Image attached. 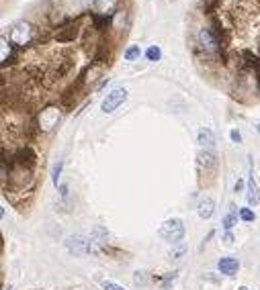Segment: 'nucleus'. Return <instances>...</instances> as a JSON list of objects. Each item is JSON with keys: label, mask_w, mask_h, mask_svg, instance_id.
I'll list each match as a JSON object with an SVG mask.
<instances>
[{"label": "nucleus", "mask_w": 260, "mask_h": 290, "mask_svg": "<svg viewBox=\"0 0 260 290\" xmlns=\"http://www.w3.org/2000/svg\"><path fill=\"white\" fill-rule=\"evenodd\" d=\"M35 35H37V29L29 23V21H17L11 27V33H8V41H11L15 47H19L23 51L25 47L33 45L35 43Z\"/></svg>", "instance_id": "f257e3e1"}, {"label": "nucleus", "mask_w": 260, "mask_h": 290, "mask_svg": "<svg viewBox=\"0 0 260 290\" xmlns=\"http://www.w3.org/2000/svg\"><path fill=\"white\" fill-rule=\"evenodd\" d=\"M62 108L52 104V106H45L41 113L37 115V131H41V133H49V131H54V129L59 125V121H62Z\"/></svg>", "instance_id": "f03ea898"}, {"label": "nucleus", "mask_w": 260, "mask_h": 290, "mask_svg": "<svg viewBox=\"0 0 260 290\" xmlns=\"http://www.w3.org/2000/svg\"><path fill=\"white\" fill-rule=\"evenodd\" d=\"M160 237L166 239L168 243L172 245H181L183 239H185V223L183 219H168L166 223H162V227H160Z\"/></svg>", "instance_id": "7ed1b4c3"}, {"label": "nucleus", "mask_w": 260, "mask_h": 290, "mask_svg": "<svg viewBox=\"0 0 260 290\" xmlns=\"http://www.w3.org/2000/svg\"><path fill=\"white\" fill-rule=\"evenodd\" d=\"M66 247L70 254L74 256H88V254H94V239L93 237H86L82 233H76V235H70L66 237Z\"/></svg>", "instance_id": "20e7f679"}, {"label": "nucleus", "mask_w": 260, "mask_h": 290, "mask_svg": "<svg viewBox=\"0 0 260 290\" xmlns=\"http://www.w3.org/2000/svg\"><path fill=\"white\" fill-rule=\"evenodd\" d=\"M197 170H199V176L203 174H211L215 176L217 170H219V157L213 149H201L197 155Z\"/></svg>", "instance_id": "39448f33"}, {"label": "nucleus", "mask_w": 260, "mask_h": 290, "mask_svg": "<svg viewBox=\"0 0 260 290\" xmlns=\"http://www.w3.org/2000/svg\"><path fill=\"white\" fill-rule=\"evenodd\" d=\"M127 101V90L125 88H115L113 92H109L103 101V111L105 113H115L119 106Z\"/></svg>", "instance_id": "423d86ee"}, {"label": "nucleus", "mask_w": 260, "mask_h": 290, "mask_svg": "<svg viewBox=\"0 0 260 290\" xmlns=\"http://www.w3.org/2000/svg\"><path fill=\"white\" fill-rule=\"evenodd\" d=\"M78 31H80V27H78L76 18H74V21L57 27L56 33H54V39H56V41H59V43H70V41H74V39H76Z\"/></svg>", "instance_id": "0eeeda50"}, {"label": "nucleus", "mask_w": 260, "mask_h": 290, "mask_svg": "<svg viewBox=\"0 0 260 290\" xmlns=\"http://www.w3.org/2000/svg\"><path fill=\"white\" fill-rule=\"evenodd\" d=\"M119 8H121V0H94L93 2V13L105 17H115Z\"/></svg>", "instance_id": "6e6552de"}, {"label": "nucleus", "mask_w": 260, "mask_h": 290, "mask_svg": "<svg viewBox=\"0 0 260 290\" xmlns=\"http://www.w3.org/2000/svg\"><path fill=\"white\" fill-rule=\"evenodd\" d=\"M217 268H219V272H222L223 276H236L238 270H240V259H238V257H232V256L219 257Z\"/></svg>", "instance_id": "1a4fd4ad"}, {"label": "nucleus", "mask_w": 260, "mask_h": 290, "mask_svg": "<svg viewBox=\"0 0 260 290\" xmlns=\"http://www.w3.org/2000/svg\"><path fill=\"white\" fill-rule=\"evenodd\" d=\"M91 17V23H93V29L98 33H105L109 29H113V17H105V15H96V13H88Z\"/></svg>", "instance_id": "9d476101"}, {"label": "nucleus", "mask_w": 260, "mask_h": 290, "mask_svg": "<svg viewBox=\"0 0 260 290\" xmlns=\"http://www.w3.org/2000/svg\"><path fill=\"white\" fill-rule=\"evenodd\" d=\"M246 198H248L250 206L260 205V188H258V182L254 180V176H250L248 182H246Z\"/></svg>", "instance_id": "9b49d317"}, {"label": "nucleus", "mask_w": 260, "mask_h": 290, "mask_svg": "<svg viewBox=\"0 0 260 290\" xmlns=\"http://www.w3.org/2000/svg\"><path fill=\"white\" fill-rule=\"evenodd\" d=\"M213 213H215V201H213V198L211 196L201 198L199 205H197V215L201 219H211Z\"/></svg>", "instance_id": "f8f14e48"}, {"label": "nucleus", "mask_w": 260, "mask_h": 290, "mask_svg": "<svg viewBox=\"0 0 260 290\" xmlns=\"http://www.w3.org/2000/svg\"><path fill=\"white\" fill-rule=\"evenodd\" d=\"M197 141H199V145H201V147H207V149H211V147H215L217 139H215V133L211 131V129H209V127H203V129H199Z\"/></svg>", "instance_id": "ddd939ff"}, {"label": "nucleus", "mask_w": 260, "mask_h": 290, "mask_svg": "<svg viewBox=\"0 0 260 290\" xmlns=\"http://www.w3.org/2000/svg\"><path fill=\"white\" fill-rule=\"evenodd\" d=\"M238 213L234 211V206H232V211H229L223 219H222V227L225 229V231H232V229H234V225H238Z\"/></svg>", "instance_id": "4468645a"}, {"label": "nucleus", "mask_w": 260, "mask_h": 290, "mask_svg": "<svg viewBox=\"0 0 260 290\" xmlns=\"http://www.w3.org/2000/svg\"><path fill=\"white\" fill-rule=\"evenodd\" d=\"M238 217L242 219L244 223H254L256 221V215L252 208H248V206H242V208H238Z\"/></svg>", "instance_id": "2eb2a0df"}, {"label": "nucleus", "mask_w": 260, "mask_h": 290, "mask_svg": "<svg viewBox=\"0 0 260 290\" xmlns=\"http://www.w3.org/2000/svg\"><path fill=\"white\" fill-rule=\"evenodd\" d=\"M139 55H142V51H139V45H129L125 51H123V57L127 59V62H135V59H139Z\"/></svg>", "instance_id": "dca6fc26"}, {"label": "nucleus", "mask_w": 260, "mask_h": 290, "mask_svg": "<svg viewBox=\"0 0 260 290\" xmlns=\"http://www.w3.org/2000/svg\"><path fill=\"white\" fill-rule=\"evenodd\" d=\"M146 57L149 59V62H158V59L162 57V51H160V47H158V45H152V47H148Z\"/></svg>", "instance_id": "f3484780"}, {"label": "nucleus", "mask_w": 260, "mask_h": 290, "mask_svg": "<svg viewBox=\"0 0 260 290\" xmlns=\"http://www.w3.org/2000/svg\"><path fill=\"white\" fill-rule=\"evenodd\" d=\"M185 254H186V245H185V243H181L176 249H172V252H170V256H172L174 259H181Z\"/></svg>", "instance_id": "a211bd4d"}, {"label": "nucleus", "mask_w": 260, "mask_h": 290, "mask_svg": "<svg viewBox=\"0 0 260 290\" xmlns=\"http://www.w3.org/2000/svg\"><path fill=\"white\" fill-rule=\"evenodd\" d=\"M103 288H105V290H127V288H123L121 284L111 282V280H103Z\"/></svg>", "instance_id": "6ab92c4d"}, {"label": "nucleus", "mask_w": 260, "mask_h": 290, "mask_svg": "<svg viewBox=\"0 0 260 290\" xmlns=\"http://www.w3.org/2000/svg\"><path fill=\"white\" fill-rule=\"evenodd\" d=\"M229 139H232L234 143H242V135H240L238 129H232V131H229Z\"/></svg>", "instance_id": "aec40b11"}, {"label": "nucleus", "mask_w": 260, "mask_h": 290, "mask_svg": "<svg viewBox=\"0 0 260 290\" xmlns=\"http://www.w3.org/2000/svg\"><path fill=\"white\" fill-rule=\"evenodd\" d=\"M62 168H64V164L59 162L56 168H54V184L57 186V180H59V174H62Z\"/></svg>", "instance_id": "412c9836"}, {"label": "nucleus", "mask_w": 260, "mask_h": 290, "mask_svg": "<svg viewBox=\"0 0 260 290\" xmlns=\"http://www.w3.org/2000/svg\"><path fill=\"white\" fill-rule=\"evenodd\" d=\"M133 280H135V284H146V272H135Z\"/></svg>", "instance_id": "4be33fe9"}, {"label": "nucleus", "mask_w": 260, "mask_h": 290, "mask_svg": "<svg viewBox=\"0 0 260 290\" xmlns=\"http://www.w3.org/2000/svg\"><path fill=\"white\" fill-rule=\"evenodd\" d=\"M223 241H225L227 245H232V243H234V233H232V231H225V233H223Z\"/></svg>", "instance_id": "5701e85b"}, {"label": "nucleus", "mask_w": 260, "mask_h": 290, "mask_svg": "<svg viewBox=\"0 0 260 290\" xmlns=\"http://www.w3.org/2000/svg\"><path fill=\"white\" fill-rule=\"evenodd\" d=\"M234 190H236V194H240L244 190V180H238V182L234 184Z\"/></svg>", "instance_id": "b1692460"}, {"label": "nucleus", "mask_w": 260, "mask_h": 290, "mask_svg": "<svg viewBox=\"0 0 260 290\" xmlns=\"http://www.w3.org/2000/svg\"><path fill=\"white\" fill-rule=\"evenodd\" d=\"M238 290H248V288H246V286H240V288H238Z\"/></svg>", "instance_id": "393cba45"}, {"label": "nucleus", "mask_w": 260, "mask_h": 290, "mask_svg": "<svg viewBox=\"0 0 260 290\" xmlns=\"http://www.w3.org/2000/svg\"><path fill=\"white\" fill-rule=\"evenodd\" d=\"M4 290H13V286H6V288H4Z\"/></svg>", "instance_id": "a878e982"}, {"label": "nucleus", "mask_w": 260, "mask_h": 290, "mask_svg": "<svg viewBox=\"0 0 260 290\" xmlns=\"http://www.w3.org/2000/svg\"><path fill=\"white\" fill-rule=\"evenodd\" d=\"M256 129H258V133H260V123H258V125H256Z\"/></svg>", "instance_id": "bb28decb"}]
</instances>
